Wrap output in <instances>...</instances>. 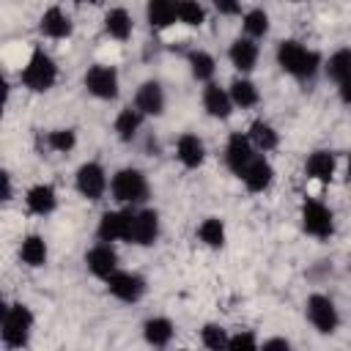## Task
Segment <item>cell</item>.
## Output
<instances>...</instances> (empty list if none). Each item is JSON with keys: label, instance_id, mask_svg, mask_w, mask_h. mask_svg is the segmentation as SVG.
I'll return each mask as SVG.
<instances>
[{"label": "cell", "instance_id": "obj_1", "mask_svg": "<svg viewBox=\"0 0 351 351\" xmlns=\"http://www.w3.org/2000/svg\"><path fill=\"white\" fill-rule=\"evenodd\" d=\"M277 63L285 74H291L296 80H307L318 71L321 58H318V52L307 49L304 44L288 38V41H280V47H277Z\"/></svg>", "mask_w": 351, "mask_h": 351}, {"label": "cell", "instance_id": "obj_2", "mask_svg": "<svg viewBox=\"0 0 351 351\" xmlns=\"http://www.w3.org/2000/svg\"><path fill=\"white\" fill-rule=\"evenodd\" d=\"M30 329H33V313L27 304L16 302V304H8L3 310V343H5V348L27 346Z\"/></svg>", "mask_w": 351, "mask_h": 351}, {"label": "cell", "instance_id": "obj_3", "mask_svg": "<svg viewBox=\"0 0 351 351\" xmlns=\"http://www.w3.org/2000/svg\"><path fill=\"white\" fill-rule=\"evenodd\" d=\"M55 80H58V66H55V60H52L44 49H33L30 60H27L25 69H22V85H25L27 90H33V93H44V90H49V88L55 85Z\"/></svg>", "mask_w": 351, "mask_h": 351}, {"label": "cell", "instance_id": "obj_4", "mask_svg": "<svg viewBox=\"0 0 351 351\" xmlns=\"http://www.w3.org/2000/svg\"><path fill=\"white\" fill-rule=\"evenodd\" d=\"M110 192H112V197L118 203L134 206V203H143L148 197V181L137 167H123V170H118L112 176Z\"/></svg>", "mask_w": 351, "mask_h": 351}, {"label": "cell", "instance_id": "obj_5", "mask_svg": "<svg viewBox=\"0 0 351 351\" xmlns=\"http://www.w3.org/2000/svg\"><path fill=\"white\" fill-rule=\"evenodd\" d=\"M302 228L315 239H329L335 233V217L321 200L307 197L302 203Z\"/></svg>", "mask_w": 351, "mask_h": 351}, {"label": "cell", "instance_id": "obj_6", "mask_svg": "<svg viewBox=\"0 0 351 351\" xmlns=\"http://www.w3.org/2000/svg\"><path fill=\"white\" fill-rule=\"evenodd\" d=\"M307 321L321 332V335H332L337 332L340 326V315H337V307L329 296L324 293H313L307 299Z\"/></svg>", "mask_w": 351, "mask_h": 351}, {"label": "cell", "instance_id": "obj_7", "mask_svg": "<svg viewBox=\"0 0 351 351\" xmlns=\"http://www.w3.org/2000/svg\"><path fill=\"white\" fill-rule=\"evenodd\" d=\"M77 192L88 200H101L104 192H107V173L99 162H85L80 170H77Z\"/></svg>", "mask_w": 351, "mask_h": 351}, {"label": "cell", "instance_id": "obj_8", "mask_svg": "<svg viewBox=\"0 0 351 351\" xmlns=\"http://www.w3.org/2000/svg\"><path fill=\"white\" fill-rule=\"evenodd\" d=\"M85 88L88 93H93L96 99H115L118 96V71L112 66H104V63H96L88 69L85 74Z\"/></svg>", "mask_w": 351, "mask_h": 351}, {"label": "cell", "instance_id": "obj_9", "mask_svg": "<svg viewBox=\"0 0 351 351\" xmlns=\"http://www.w3.org/2000/svg\"><path fill=\"white\" fill-rule=\"evenodd\" d=\"M132 217H134V211H129V208H123V211H107L101 219H99V230H96V236H99V241H129V236H132Z\"/></svg>", "mask_w": 351, "mask_h": 351}, {"label": "cell", "instance_id": "obj_10", "mask_svg": "<svg viewBox=\"0 0 351 351\" xmlns=\"http://www.w3.org/2000/svg\"><path fill=\"white\" fill-rule=\"evenodd\" d=\"M252 159H255V145L250 143V137L241 132H233L225 145V165L230 167V173H236L241 178Z\"/></svg>", "mask_w": 351, "mask_h": 351}, {"label": "cell", "instance_id": "obj_11", "mask_svg": "<svg viewBox=\"0 0 351 351\" xmlns=\"http://www.w3.org/2000/svg\"><path fill=\"white\" fill-rule=\"evenodd\" d=\"M107 291L121 302H137L145 293V280L134 271H112L107 277Z\"/></svg>", "mask_w": 351, "mask_h": 351}, {"label": "cell", "instance_id": "obj_12", "mask_svg": "<svg viewBox=\"0 0 351 351\" xmlns=\"http://www.w3.org/2000/svg\"><path fill=\"white\" fill-rule=\"evenodd\" d=\"M156 236H159V214L151 211V208L134 211V217H132V236H129V244L148 247V244L156 241Z\"/></svg>", "mask_w": 351, "mask_h": 351}, {"label": "cell", "instance_id": "obj_13", "mask_svg": "<svg viewBox=\"0 0 351 351\" xmlns=\"http://www.w3.org/2000/svg\"><path fill=\"white\" fill-rule=\"evenodd\" d=\"M85 263H88L90 274H96V277L107 280L112 271H118V252L112 250V244H110V241H101V244H96L93 250H88Z\"/></svg>", "mask_w": 351, "mask_h": 351}, {"label": "cell", "instance_id": "obj_14", "mask_svg": "<svg viewBox=\"0 0 351 351\" xmlns=\"http://www.w3.org/2000/svg\"><path fill=\"white\" fill-rule=\"evenodd\" d=\"M241 181H244V186H247L250 192H263V189H269L271 181H274V167L269 165L266 156L255 154V159L247 165V170H244V176H241Z\"/></svg>", "mask_w": 351, "mask_h": 351}, {"label": "cell", "instance_id": "obj_15", "mask_svg": "<svg viewBox=\"0 0 351 351\" xmlns=\"http://www.w3.org/2000/svg\"><path fill=\"white\" fill-rule=\"evenodd\" d=\"M134 107L143 112V115H162L165 112V90L159 82L148 80L137 88L134 93Z\"/></svg>", "mask_w": 351, "mask_h": 351}, {"label": "cell", "instance_id": "obj_16", "mask_svg": "<svg viewBox=\"0 0 351 351\" xmlns=\"http://www.w3.org/2000/svg\"><path fill=\"white\" fill-rule=\"evenodd\" d=\"M176 156H178V162L184 165V167H189V170H195V167H200L203 165V159H206V145H203V140L197 137V134H181L178 137V143H176Z\"/></svg>", "mask_w": 351, "mask_h": 351}, {"label": "cell", "instance_id": "obj_17", "mask_svg": "<svg viewBox=\"0 0 351 351\" xmlns=\"http://www.w3.org/2000/svg\"><path fill=\"white\" fill-rule=\"evenodd\" d=\"M203 107H206V112H208L211 118H228L236 104H233V99H230V93H228L225 88L208 82V85L203 88Z\"/></svg>", "mask_w": 351, "mask_h": 351}, {"label": "cell", "instance_id": "obj_18", "mask_svg": "<svg viewBox=\"0 0 351 351\" xmlns=\"http://www.w3.org/2000/svg\"><path fill=\"white\" fill-rule=\"evenodd\" d=\"M25 203H27V211H30V214L47 217V214H52L55 206H58V192H55L49 184H36V186L27 189Z\"/></svg>", "mask_w": 351, "mask_h": 351}, {"label": "cell", "instance_id": "obj_19", "mask_svg": "<svg viewBox=\"0 0 351 351\" xmlns=\"http://www.w3.org/2000/svg\"><path fill=\"white\" fill-rule=\"evenodd\" d=\"M38 30H41L47 38H69V36H71V19H69V14H66L63 8L52 5V8L44 11Z\"/></svg>", "mask_w": 351, "mask_h": 351}, {"label": "cell", "instance_id": "obj_20", "mask_svg": "<svg viewBox=\"0 0 351 351\" xmlns=\"http://www.w3.org/2000/svg\"><path fill=\"white\" fill-rule=\"evenodd\" d=\"M228 58H230V63L239 71H252L255 63H258V44H255V38H250V36L236 38L230 44V49H228Z\"/></svg>", "mask_w": 351, "mask_h": 351}, {"label": "cell", "instance_id": "obj_21", "mask_svg": "<svg viewBox=\"0 0 351 351\" xmlns=\"http://www.w3.org/2000/svg\"><path fill=\"white\" fill-rule=\"evenodd\" d=\"M307 176L313 181H321V184H329L332 176H335V154L332 151H313L307 156V165H304Z\"/></svg>", "mask_w": 351, "mask_h": 351}, {"label": "cell", "instance_id": "obj_22", "mask_svg": "<svg viewBox=\"0 0 351 351\" xmlns=\"http://www.w3.org/2000/svg\"><path fill=\"white\" fill-rule=\"evenodd\" d=\"M178 0H148V22L154 30H165L170 27L178 16H176Z\"/></svg>", "mask_w": 351, "mask_h": 351}, {"label": "cell", "instance_id": "obj_23", "mask_svg": "<svg viewBox=\"0 0 351 351\" xmlns=\"http://www.w3.org/2000/svg\"><path fill=\"white\" fill-rule=\"evenodd\" d=\"M247 137H250V143L255 145V151H274L277 148V143H280V134L274 132V126L271 123H266V121H252V126H250V132H247Z\"/></svg>", "mask_w": 351, "mask_h": 351}, {"label": "cell", "instance_id": "obj_24", "mask_svg": "<svg viewBox=\"0 0 351 351\" xmlns=\"http://www.w3.org/2000/svg\"><path fill=\"white\" fill-rule=\"evenodd\" d=\"M19 258H22V263H27L30 269L44 266V263H47V244H44V239L36 236V233L25 236V239H22V247H19Z\"/></svg>", "mask_w": 351, "mask_h": 351}, {"label": "cell", "instance_id": "obj_25", "mask_svg": "<svg viewBox=\"0 0 351 351\" xmlns=\"http://www.w3.org/2000/svg\"><path fill=\"white\" fill-rule=\"evenodd\" d=\"M143 335H145V343L162 348V346H167L173 340V321L170 318H162V315L148 318L145 326H143Z\"/></svg>", "mask_w": 351, "mask_h": 351}, {"label": "cell", "instance_id": "obj_26", "mask_svg": "<svg viewBox=\"0 0 351 351\" xmlns=\"http://www.w3.org/2000/svg\"><path fill=\"white\" fill-rule=\"evenodd\" d=\"M140 123H143V112H140L137 107H126V110H121L118 118H115V134H118V140L132 143L134 134L140 132Z\"/></svg>", "mask_w": 351, "mask_h": 351}, {"label": "cell", "instance_id": "obj_27", "mask_svg": "<svg viewBox=\"0 0 351 351\" xmlns=\"http://www.w3.org/2000/svg\"><path fill=\"white\" fill-rule=\"evenodd\" d=\"M104 30H107V36H112L118 41H126L132 36V16L123 8H110L107 16H104Z\"/></svg>", "mask_w": 351, "mask_h": 351}, {"label": "cell", "instance_id": "obj_28", "mask_svg": "<svg viewBox=\"0 0 351 351\" xmlns=\"http://www.w3.org/2000/svg\"><path fill=\"white\" fill-rule=\"evenodd\" d=\"M230 99H233V104L236 107H241V110H247V107H255L258 104V88H255V82H250V80H233L230 82Z\"/></svg>", "mask_w": 351, "mask_h": 351}, {"label": "cell", "instance_id": "obj_29", "mask_svg": "<svg viewBox=\"0 0 351 351\" xmlns=\"http://www.w3.org/2000/svg\"><path fill=\"white\" fill-rule=\"evenodd\" d=\"M197 236H200V241H203L206 247L219 250V247L225 244V225H222V219L206 217V219L200 222V228H197Z\"/></svg>", "mask_w": 351, "mask_h": 351}, {"label": "cell", "instance_id": "obj_30", "mask_svg": "<svg viewBox=\"0 0 351 351\" xmlns=\"http://www.w3.org/2000/svg\"><path fill=\"white\" fill-rule=\"evenodd\" d=\"M176 16L181 25L186 27H200L206 22V11L197 0H178V8H176Z\"/></svg>", "mask_w": 351, "mask_h": 351}, {"label": "cell", "instance_id": "obj_31", "mask_svg": "<svg viewBox=\"0 0 351 351\" xmlns=\"http://www.w3.org/2000/svg\"><path fill=\"white\" fill-rule=\"evenodd\" d=\"M189 66H192V77H195V80H203V82H208V80L214 77V71H217L214 58H211L208 52H203V49L189 52Z\"/></svg>", "mask_w": 351, "mask_h": 351}, {"label": "cell", "instance_id": "obj_32", "mask_svg": "<svg viewBox=\"0 0 351 351\" xmlns=\"http://www.w3.org/2000/svg\"><path fill=\"white\" fill-rule=\"evenodd\" d=\"M241 25H244V33H247L250 38H261V36L269 33V14H266L263 8H252V11L244 14Z\"/></svg>", "mask_w": 351, "mask_h": 351}, {"label": "cell", "instance_id": "obj_33", "mask_svg": "<svg viewBox=\"0 0 351 351\" xmlns=\"http://www.w3.org/2000/svg\"><path fill=\"white\" fill-rule=\"evenodd\" d=\"M326 74L335 80V82H343L351 77V49H337L329 63H326Z\"/></svg>", "mask_w": 351, "mask_h": 351}, {"label": "cell", "instance_id": "obj_34", "mask_svg": "<svg viewBox=\"0 0 351 351\" xmlns=\"http://www.w3.org/2000/svg\"><path fill=\"white\" fill-rule=\"evenodd\" d=\"M74 143H77V134L71 129H55V132L47 134V145L55 154H69L74 148Z\"/></svg>", "mask_w": 351, "mask_h": 351}, {"label": "cell", "instance_id": "obj_35", "mask_svg": "<svg viewBox=\"0 0 351 351\" xmlns=\"http://www.w3.org/2000/svg\"><path fill=\"white\" fill-rule=\"evenodd\" d=\"M203 346L206 348H228V332L217 324H206L203 326Z\"/></svg>", "mask_w": 351, "mask_h": 351}, {"label": "cell", "instance_id": "obj_36", "mask_svg": "<svg viewBox=\"0 0 351 351\" xmlns=\"http://www.w3.org/2000/svg\"><path fill=\"white\" fill-rule=\"evenodd\" d=\"M228 348H233V351H252V348H258V340H255L252 332H239V335L228 337Z\"/></svg>", "mask_w": 351, "mask_h": 351}, {"label": "cell", "instance_id": "obj_37", "mask_svg": "<svg viewBox=\"0 0 351 351\" xmlns=\"http://www.w3.org/2000/svg\"><path fill=\"white\" fill-rule=\"evenodd\" d=\"M214 8L222 16H236L241 11V0H214Z\"/></svg>", "mask_w": 351, "mask_h": 351}, {"label": "cell", "instance_id": "obj_38", "mask_svg": "<svg viewBox=\"0 0 351 351\" xmlns=\"http://www.w3.org/2000/svg\"><path fill=\"white\" fill-rule=\"evenodd\" d=\"M337 90H340V99H343L346 104H351V77L343 80V82H337Z\"/></svg>", "mask_w": 351, "mask_h": 351}, {"label": "cell", "instance_id": "obj_39", "mask_svg": "<svg viewBox=\"0 0 351 351\" xmlns=\"http://www.w3.org/2000/svg\"><path fill=\"white\" fill-rule=\"evenodd\" d=\"M0 181H3V200H11V176H8V173H3V176H0Z\"/></svg>", "mask_w": 351, "mask_h": 351}, {"label": "cell", "instance_id": "obj_40", "mask_svg": "<svg viewBox=\"0 0 351 351\" xmlns=\"http://www.w3.org/2000/svg\"><path fill=\"white\" fill-rule=\"evenodd\" d=\"M263 348H288V340L274 337V340H266V343H263Z\"/></svg>", "mask_w": 351, "mask_h": 351}, {"label": "cell", "instance_id": "obj_41", "mask_svg": "<svg viewBox=\"0 0 351 351\" xmlns=\"http://www.w3.org/2000/svg\"><path fill=\"white\" fill-rule=\"evenodd\" d=\"M74 3H101V0H74Z\"/></svg>", "mask_w": 351, "mask_h": 351}, {"label": "cell", "instance_id": "obj_42", "mask_svg": "<svg viewBox=\"0 0 351 351\" xmlns=\"http://www.w3.org/2000/svg\"><path fill=\"white\" fill-rule=\"evenodd\" d=\"M348 178H351V154H348Z\"/></svg>", "mask_w": 351, "mask_h": 351}, {"label": "cell", "instance_id": "obj_43", "mask_svg": "<svg viewBox=\"0 0 351 351\" xmlns=\"http://www.w3.org/2000/svg\"><path fill=\"white\" fill-rule=\"evenodd\" d=\"M291 3H299V0H291Z\"/></svg>", "mask_w": 351, "mask_h": 351}]
</instances>
